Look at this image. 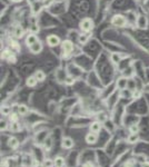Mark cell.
Instances as JSON below:
<instances>
[{
	"label": "cell",
	"mask_w": 149,
	"mask_h": 167,
	"mask_svg": "<svg viewBox=\"0 0 149 167\" xmlns=\"http://www.w3.org/2000/svg\"><path fill=\"white\" fill-rule=\"evenodd\" d=\"M1 114H2L3 116H9V115L11 114V109H10V107H8V106H3V107H1Z\"/></svg>",
	"instance_id": "603a6c76"
},
{
	"label": "cell",
	"mask_w": 149,
	"mask_h": 167,
	"mask_svg": "<svg viewBox=\"0 0 149 167\" xmlns=\"http://www.w3.org/2000/svg\"><path fill=\"white\" fill-rule=\"evenodd\" d=\"M8 125H7V121L6 120H1V130H6Z\"/></svg>",
	"instance_id": "1f68e13d"
},
{
	"label": "cell",
	"mask_w": 149,
	"mask_h": 167,
	"mask_svg": "<svg viewBox=\"0 0 149 167\" xmlns=\"http://www.w3.org/2000/svg\"><path fill=\"white\" fill-rule=\"evenodd\" d=\"M84 167H94V166H92L91 163H86V164L84 165Z\"/></svg>",
	"instance_id": "8d00e7d4"
},
{
	"label": "cell",
	"mask_w": 149,
	"mask_h": 167,
	"mask_svg": "<svg viewBox=\"0 0 149 167\" xmlns=\"http://www.w3.org/2000/svg\"><path fill=\"white\" fill-rule=\"evenodd\" d=\"M138 141H139V135L138 134H131L130 133V135L127 137V141L129 144H136Z\"/></svg>",
	"instance_id": "ac0fdd59"
},
{
	"label": "cell",
	"mask_w": 149,
	"mask_h": 167,
	"mask_svg": "<svg viewBox=\"0 0 149 167\" xmlns=\"http://www.w3.org/2000/svg\"><path fill=\"white\" fill-rule=\"evenodd\" d=\"M90 39V35L89 34H86V32H81L80 35L78 36V42L80 45H86Z\"/></svg>",
	"instance_id": "7c38bea8"
},
{
	"label": "cell",
	"mask_w": 149,
	"mask_h": 167,
	"mask_svg": "<svg viewBox=\"0 0 149 167\" xmlns=\"http://www.w3.org/2000/svg\"><path fill=\"white\" fill-rule=\"evenodd\" d=\"M27 1H28V2L30 3V5H33V3H36V2H38V0H27Z\"/></svg>",
	"instance_id": "d590c367"
},
{
	"label": "cell",
	"mask_w": 149,
	"mask_h": 167,
	"mask_svg": "<svg viewBox=\"0 0 149 167\" xmlns=\"http://www.w3.org/2000/svg\"><path fill=\"white\" fill-rule=\"evenodd\" d=\"M116 86H117L118 89L124 90V89H126L127 86H128V79L125 78V77H119L117 79V82H116Z\"/></svg>",
	"instance_id": "9c48e42d"
},
{
	"label": "cell",
	"mask_w": 149,
	"mask_h": 167,
	"mask_svg": "<svg viewBox=\"0 0 149 167\" xmlns=\"http://www.w3.org/2000/svg\"><path fill=\"white\" fill-rule=\"evenodd\" d=\"M110 60H111V62H112V64L117 65V64H119L120 60H121V56H120L119 54H117V53L111 54V56H110Z\"/></svg>",
	"instance_id": "d6986e66"
},
{
	"label": "cell",
	"mask_w": 149,
	"mask_h": 167,
	"mask_svg": "<svg viewBox=\"0 0 149 167\" xmlns=\"http://www.w3.org/2000/svg\"><path fill=\"white\" fill-rule=\"evenodd\" d=\"M61 51L64 54V57H68L73 51V42L71 40H64L61 41Z\"/></svg>",
	"instance_id": "7a4b0ae2"
},
{
	"label": "cell",
	"mask_w": 149,
	"mask_h": 167,
	"mask_svg": "<svg viewBox=\"0 0 149 167\" xmlns=\"http://www.w3.org/2000/svg\"><path fill=\"white\" fill-rule=\"evenodd\" d=\"M79 29L81 32L89 34L91 30L94 29V21L91 18H84L79 22Z\"/></svg>",
	"instance_id": "6da1fadb"
},
{
	"label": "cell",
	"mask_w": 149,
	"mask_h": 167,
	"mask_svg": "<svg viewBox=\"0 0 149 167\" xmlns=\"http://www.w3.org/2000/svg\"><path fill=\"white\" fill-rule=\"evenodd\" d=\"M37 82H38V79L36 78L35 75H32V76H29L27 78L26 85L28 86V87H35V86L37 85Z\"/></svg>",
	"instance_id": "9a60e30c"
},
{
	"label": "cell",
	"mask_w": 149,
	"mask_h": 167,
	"mask_svg": "<svg viewBox=\"0 0 149 167\" xmlns=\"http://www.w3.org/2000/svg\"><path fill=\"white\" fill-rule=\"evenodd\" d=\"M140 167H149V161H143V163H141Z\"/></svg>",
	"instance_id": "e575fe53"
},
{
	"label": "cell",
	"mask_w": 149,
	"mask_h": 167,
	"mask_svg": "<svg viewBox=\"0 0 149 167\" xmlns=\"http://www.w3.org/2000/svg\"><path fill=\"white\" fill-rule=\"evenodd\" d=\"M127 88H129L130 90H135L136 89V82L132 79H128V86H127Z\"/></svg>",
	"instance_id": "4316f807"
},
{
	"label": "cell",
	"mask_w": 149,
	"mask_h": 167,
	"mask_svg": "<svg viewBox=\"0 0 149 167\" xmlns=\"http://www.w3.org/2000/svg\"><path fill=\"white\" fill-rule=\"evenodd\" d=\"M125 167H135V161H128L125 164Z\"/></svg>",
	"instance_id": "d6a6232c"
},
{
	"label": "cell",
	"mask_w": 149,
	"mask_h": 167,
	"mask_svg": "<svg viewBox=\"0 0 149 167\" xmlns=\"http://www.w3.org/2000/svg\"><path fill=\"white\" fill-rule=\"evenodd\" d=\"M97 118H98V120H99L100 123H104V121L107 120V115H106L105 113H99L98 116H97Z\"/></svg>",
	"instance_id": "d4e9b609"
},
{
	"label": "cell",
	"mask_w": 149,
	"mask_h": 167,
	"mask_svg": "<svg viewBox=\"0 0 149 167\" xmlns=\"http://www.w3.org/2000/svg\"><path fill=\"white\" fill-rule=\"evenodd\" d=\"M75 145L73 141L71 139L70 137H64L61 141V147L64 149H71Z\"/></svg>",
	"instance_id": "ba28073f"
},
{
	"label": "cell",
	"mask_w": 149,
	"mask_h": 167,
	"mask_svg": "<svg viewBox=\"0 0 149 167\" xmlns=\"http://www.w3.org/2000/svg\"><path fill=\"white\" fill-rule=\"evenodd\" d=\"M101 129H102V123H100L99 120L92 121V123L90 124V126H89V130H90L91 133H95V134L100 133Z\"/></svg>",
	"instance_id": "8992f818"
},
{
	"label": "cell",
	"mask_w": 149,
	"mask_h": 167,
	"mask_svg": "<svg viewBox=\"0 0 149 167\" xmlns=\"http://www.w3.org/2000/svg\"><path fill=\"white\" fill-rule=\"evenodd\" d=\"M29 113V108L26 105H19L18 106V114L21 116H26Z\"/></svg>",
	"instance_id": "e0dca14e"
},
{
	"label": "cell",
	"mask_w": 149,
	"mask_h": 167,
	"mask_svg": "<svg viewBox=\"0 0 149 167\" xmlns=\"http://www.w3.org/2000/svg\"><path fill=\"white\" fill-rule=\"evenodd\" d=\"M2 58L7 59V60H9V62H16V58H15V56H14V53H12V50H10V49L3 50Z\"/></svg>",
	"instance_id": "8fae6325"
},
{
	"label": "cell",
	"mask_w": 149,
	"mask_h": 167,
	"mask_svg": "<svg viewBox=\"0 0 149 167\" xmlns=\"http://www.w3.org/2000/svg\"><path fill=\"white\" fill-rule=\"evenodd\" d=\"M44 167H53L55 166V161H51V159H46V161L42 163Z\"/></svg>",
	"instance_id": "484cf974"
},
{
	"label": "cell",
	"mask_w": 149,
	"mask_h": 167,
	"mask_svg": "<svg viewBox=\"0 0 149 167\" xmlns=\"http://www.w3.org/2000/svg\"><path fill=\"white\" fill-rule=\"evenodd\" d=\"M42 49H44V46H42V44H41V41H37V42H35L33 45H31L29 47V50L30 53L33 54V55H38V54H40L41 51H42Z\"/></svg>",
	"instance_id": "5b68a950"
},
{
	"label": "cell",
	"mask_w": 149,
	"mask_h": 167,
	"mask_svg": "<svg viewBox=\"0 0 149 167\" xmlns=\"http://www.w3.org/2000/svg\"><path fill=\"white\" fill-rule=\"evenodd\" d=\"M50 147H51V139L48 138V139H46V141H45V148H46V149H50Z\"/></svg>",
	"instance_id": "f546056e"
},
{
	"label": "cell",
	"mask_w": 149,
	"mask_h": 167,
	"mask_svg": "<svg viewBox=\"0 0 149 167\" xmlns=\"http://www.w3.org/2000/svg\"><path fill=\"white\" fill-rule=\"evenodd\" d=\"M24 34H25V30H24V28H22V26L17 25V26L15 27V29H14V36H15L16 38L19 39L24 36Z\"/></svg>",
	"instance_id": "5bb4252c"
},
{
	"label": "cell",
	"mask_w": 149,
	"mask_h": 167,
	"mask_svg": "<svg viewBox=\"0 0 149 167\" xmlns=\"http://www.w3.org/2000/svg\"><path fill=\"white\" fill-rule=\"evenodd\" d=\"M11 1H14V2H20V1H22V0H11Z\"/></svg>",
	"instance_id": "74e56055"
},
{
	"label": "cell",
	"mask_w": 149,
	"mask_h": 167,
	"mask_svg": "<svg viewBox=\"0 0 149 167\" xmlns=\"http://www.w3.org/2000/svg\"><path fill=\"white\" fill-rule=\"evenodd\" d=\"M8 146L10 147L11 149H17L18 147H19V141H18V138L14 137V136L9 137V139H8Z\"/></svg>",
	"instance_id": "4fadbf2b"
},
{
	"label": "cell",
	"mask_w": 149,
	"mask_h": 167,
	"mask_svg": "<svg viewBox=\"0 0 149 167\" xmlns=\"http://www.w3.org/2000/svg\"><path fill=\"white\" fill-rule=\"evenodd\" d=\"M53 161H55V167H64L65 166V158H62L60 156L56 157V158L53 159Z\"/></svg>",
	"instance_id": "ffe728a7"
},
{
	"label": "cell",
	"mask_w": 149,
	"mask_h": 167,
	"mask_svg": "<svg viewBox=\"0 0 149 167\" xmlns=\"http://www.w3.org/2000/svg\"><path fill=\"white\" fill-rule=\"evenodd\" d=\"M139 130H140V128H139V125H131V126L129 127V132L131 133V134H138L139 133Z\"/></svg>",
	"instance_id": "cb8c5ba5"
},
{
	"label": "cell",
	"mask_w": 149,
	"mask_h": 167,
	"mask_svg": "<svg viewBox=\"0 0 149 167\" xmlns=\"http://www.w3.org/2000/svg\"><path fill=\"white\" fill-rule=\"evenodd\" d=\"M30 31H31L32 34H36V32H38V31H39V27L32 26L31 28H30Z\"/></svg>",
	"instance_id": "836d02e7"
},
{
	"label": "cell",
	"mask_w": 149,
	"mask_h": 167,
	"mask_svg": "<svg viewBox=\"0 0 149 167\" xmlns=\"http://www.w3.org/2000/svg\"><path fill=\"white\" fill-rule=\"evenodd\" d=\"M47 44H48V46H50V47H56V46L61 45V40H60V38H59L58 36L50 35L47 37Z\"/></svg>",
	"instance_id": "277c9868"
},
{
	"label": "cell",
	"mask_w": 149,
	"mask_h": 167,
	"mask_svg": "<svg viewBox=\"0 0 149 167\" xmlns=\"http://www.w3.org/2000/svg\"><path fill=\"white\" fill-rule=\"evenodd\" d=\"M41 1H42V3H44L45 7L50 6V5H51V3L53 2V0H41Z\"/></svg>",
	"instance_id": "4dcf8cb0"
},
{
	"label": "cell",
	"mask_w": 149,
	"mask_h": 167,
	"mask_svg": "<svg viewBox=\"0 0 149 167\" xmlns=\"http://www.w3.org/2000/svg\"><path fill=\"white\" fill-rule=\"evenodd\" d=\"M111 24L114 25L115 27L123 28V27H125L127 25V19L123 15H115L114 17L111 18Z\"/></svg>",
	"instance_id": "3957f363"
},
{
	"label": "cell",
	"mask_w": 149,
	"mask_h": 167,
	"mask_svg": "<svg viewBox=\"0 0 149 167\" xmlns=\"http://www.w3.org/2000/svg\"><path fill=\"white\" fill-rule=\"evenodd\" d=\"M75 78H73V77H68V78H66V80H65V82L67 84V85H73L75 84Z\"/></svg>",
	"instance_id": "f1b7e54d"
},
{
	"label": "cell",
	"mask_w": 149,
	"mask_h": 167,
	"mask_svg": "<svg viewBox=\"0 0 149 167\" xmlns=\"http://www.w3.org/2000/svg\"><path fill=\"white\" fill-rule=\"evenodd\" d=\"M35 76H36V78L38 79V82H44L45 78H46V74H45L42 70H37L35 73Z\"/></svg>",
	"instance_id": "44dd1931"
},
{
	"label": "cell",
	"mask_w": 149,
	"mask_h": 167,
	"mask_svg": "<svg viewBox=\"0 0 149 167\" xmlns=\"http://www.w3.org/2000/svg\"><path fill=\"white\" fill-rule=\"evenodd\" d=\"M9 128H10V130H11L12 133H18L21 130V124L19 123V121H14V123L10 124Z\"/></svg>",
	"instance_id": "2e32d148"
},
{
	"label": "cell",
	"mask_w": 149,
	"mask_h": 167,
	"mask_svg": "<svg viewBox=\"0 0 149 167\" xmlns=\"http://www.w3.org/2000/svg\"><path fill=\"white\" fill-rule=\"evenodd\" d=\"M8 117H9V120H10V123L18 121V120H19V114H18V113H11Z\"/></svg>",
	"instance_id": "7402d4cb"
},
{
	"label": "cell",
	"mask_w": 149,
	"mask_h": 167,
	"mask_svg": "<svg viewBox=\"0 0 149 167\" xmlns=\"http://www.w3.org/2000/svg\"><path fill=\"white\" fill-rule=\"evenodd\" d=\"M85 141H86V143L87 144H95V143H97V141H98V136H97V134H95V133H91V132H89L86 135V137H85Z\"/></svg>",
	"instance_id": "30bf717a"
},
{
	"label": "cell",
	"mask_w": 149,
	"mask_h": 167,
	"mask_svg": "<svg viewBox=\"0 0 149 167\" xmlns=\"http://www.w3.org/2000/svg\"><path fill=\"white\" fill-rule=\"evenodd\" d=\"M37 41H39L38 37H37V35H36V34H32V32H30L29 35L26 37V39H25V42H26L27 47H28V48H29L31 45L35 44V42H37Z\"/></svg>",
	"instance_id": "52a82bcc"
},
{
	"label": "cell",
	"mask_w": 149,
	"mask_h": 167,
	"mask_svg": "<svg viewBox=\"0 0 149 167\" xmlns=\"http://www.w3.org/2000/svg\"><path fill=\"white\" fill-rule=\"evenodd\" d=\"M141 96V93L140 90H138V89H135V90H132L131 93V97L134 98V99H136V98H139V97Z\"/></svg>",
	"instance_id": "83f0119b"
}]
</instances>
